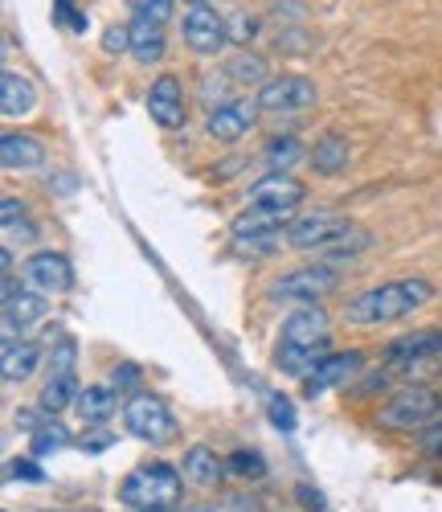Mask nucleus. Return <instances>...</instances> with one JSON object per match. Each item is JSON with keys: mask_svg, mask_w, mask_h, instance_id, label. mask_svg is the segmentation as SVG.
Masks as SVG:
<instances>
[{"mask_svg": "<svg viewBox=\"0 0 442 512\" xmlns=\"http://www.w3.org/2000/svg\"><path fill=\"white\" fill-rule=\"evenodd\" d=\"M434 300V283L430 279H389L381 287H369L361 295H352L344 304V320L357 328H385L414 316L418 308H426Z\"/></svg>", "mask_w": 442, "mask_h": 512, "instance_id": "1", "label": "nucleus"}, {"mask_svg": "<svg viewBox=\"0 0 442 512\" xmlns=\"http://www.w3.org/2000/svg\"><path fill=\"white\" fill-rule=\"evenodd\" d=\"M332 353V320L320 304H303L283 320V340H279V369L287 377H307L324 357Z\"/></svg>", "mask_w": 442, "mask_h": 512, "instance_id": "2", "label": "nucleus"}, {"mask_svg": "<svg viewBox=\"0 0 442 512\" xmlns=\"http://www.w3.org/2000/svg\"><path fill=\"white\" fill-rule=\"evenodd\" d=\"M185 496V472L164 459L140 463L119 480V504L127 512H176Z\"/></svg>", "mask_w": 442, "mask_h": 512, "instance_id": "3", "label": "nucleus"}, {"mask_svg": "<svg viewBox=\"0 0 442 512\" xmlns=\"http://www.w3.org/2000/svg\"><path fill=\"white\" fill-rule=\"evenodd\" d=\"M123 426H127L131 439H140L148 447H168V443H176V435H181V426H176V414L168 410V402L160 394H148V390L127 394Z\"/></svg>", "mask_w": 442, "mask_h": 512, "instance_id": "4", "label": "nucleus"}, {"mask_svg": "<svg viewBox=\"0 0 442 512\" xmlns=\"http://www.w3.org/2000/svg\"><path fill=\"white\" fill-rule=\"evenodd\" d=\"M438 418H442V394L434 386H402L377 410L381 431H426Z\"/></svg>", "mask_w": 442, "mask_h": 512, "instance_id": "5", "label": "nucleus"}, {"mask_svg": "<svg viewBox=\"0 0 442 512\" xmlns=\"http://www.w3.org/2000/svg\"><path fill=\"white\" fill-rule=\"evenodd\" d=\"M287 218H275V213H258V209H246L242 218H234L230 226V246L242 259H271L287 246Z\"/></svg>", "mask_w": 442, "mask_h": 512, "instance_id": "6", "label": "nucleus"}, {"mask_svg": "<svg viewBox=\"0 0 442 512\" xmlns=\"http://www.w3.org/2000/svg\"><path fill=\"white\" fill-rule=\"evenodd\" d=\"M340 287V267H328V263H312V267H299V271H287L283 279L271 283V304H320L324 295H332Z\"/></svg>", "mask_w": 442, "mask_h": 512, "instance_id": "7", "label": "nucleus"}, {"mask_svg": "<svg viewBox=\"0 0 442 512\" xmlns=\"http://www.w3.org/2000/svg\"><path fill=\"white\" fill-rule=\"evenodd\" d=\"M254 99H258L262 115H295V111L316 107L320 87L312 78H303V74H279V78L267 82V87H258Z\"/></svg>", "mask_w": 442, "mask_h": 512, "instance_id": "8", "label": "nucleus"}, {"mask_svg": "<svg viewBox=\"0 0 442 512\" xmlns=\"http://www.w3.org/2000/svg\"><path fill=\"white\" fill-rule=\"evenodd\" d=\"M303 197H307V185H303V181H295L291 173H267L262 181L250 185L246 209L275 213V218H287V222H291V213L303 205Z\"/></svg>", "mask_w": 442, "mask_h": 512, "instance_id": "9", "label": "nucleus"}, {"mask_svg": "<svg viewBox=\"0 0 442 512\" xmlns=\"http://www.w3.org/2000/svg\"><path fill=\"white\" fill-rule=\"evenodd\" d=\"M181 33H185V46L201 58H213L230 46V17H221L213 5H193L181 21Z\"/></svg>", "mask_w": 442, "mask_h": 512, "instance_id": "10", "label": "nucleus"}, {"mask_svg": "<svg viewBox=\"0 0 442 512\" xmlns=\"http://www.w3.org/2000/svg\"><path fill=\"white\" fill-rule=\"evenodd\" d=\"M148 115L160 132H181L189 123V103H185V82L176 74H160L148 91Z\"/></svg>", "mask_w": 442, "mask_h": 512, "instance_id": "11", "label": "nucleus"}, {"mask_svg": "<svg viewBox=\"0 0 442 512\" xmlns=\"http://www.w3.org/2000/svg\"><path fill=\"white\" fill-rule=\"evenodd\" d=\"M262 107L258 99H234L226 107H213L209 119H205V136L217 140V144H238L254 132V123H258Z\"/></svg>", "mask_w": 442, "mask_h": 512, "instance_id": "12", "label": "nucleus"}, {"mask_svg": "<svg viewBox=\"0 0 442 512\" xmlns=\"http://www.w3.org/2000/svg\"><path fill=\"white\" fill-rule=\"evenodd\" d=\"M365 373V353L361 349H348V353H328L312 373L303 377V394L307 398H320L328 390H340L348 386L352 377H361Z\"/></svg>", "mask_w": 442, "mask_h": 512, "instance_id": "13", "label": "nucleus"}, {"mask_svg": "<svg viewBox=\"0 0 442 512\" xmlns=\"http://www.w3.org/2000/svg\"><path fill=\"white\" fill-rule=\"evenodd\" d=\"M46 316V295L37 287H21L13 279V271H5V340H17V332H25L29 324H37Z\"/></svg>", "mask_w": 442, "mask_h": 512, "instance_id": "14", "label": "nucleus"}, {"mask_svg": "<svg viewBox=\"0 0 442 512\" xmlns=\"http://www.w3.org/2000/svg\"><path fill=\"white\" fill-rule=\"evenodd\" d=\"M344 230H348V222L340 218L336 209H316V213H303V218H291L287 246H295V250H324Z\"/></svg>", "mask_w": 442, "mask_h": 512, "instance_id": "15", "label": "nucleus"}, {"mask_svg": "<svg viewBox=\"0 0 442 512\" xmlns=\"http://www.w3.org/2000/svg\"><path fill=\"white\" fill-rule=\"evenodd\" d=\"M25 279L41 295H62L74 287V267L62 250H33L29 263H25Z\"/></svg>", "mask_w": 442, "mask_h": 512, "instance_id": "16", "label": "nucleus"}, {"mask_svg": "<svg viewBox=\"0 0 442 512\" xmlns=\"http://www.w3.org/2000/svg\"><path fill=\"white\" fill-rule=\"evenodd\" d=\"M426 357H442V328H418L389 340L381 349L385 365H410V361H426Z\"/></svg>", "mask_w": 442, "mask_h": 512, "instance_id": "17", "label": "nucleus"}, {"mask_svg": "<svg viewBox=\"0 0 442 512\" xmlns=\"http://www.w3.org/2000/svg\"><path fill=\"white\" fill-rule=\"evenodd\" d=\"M0 164L9 173H33V168L46 164V144L29 132H5L0 136Z\"/></svg>", "mask_w": 442, "mask_h": 512, "instance_id": "18", "label": "nucleus"}, {"mask_svg": "<svg viewBox=\"0 0 442 512\" xmlns=\"http://www.w3.org/2000/svg\"><path fill=\"white\" fill-rule=\"evenodd\" d=\"M168 50V33L164 25L148 21V17H131V58L140 66H156Z\"/></svg>", "mask_w": 442, "mask_h": 512, "instance_id": "19", "label": "nucleus"}, {"mask_svg": "<svg viewBox=\"0 0 442 512\" xmlns=\"http://www.w3.org/2000/svg\"><path fill=\"white\" fill-rule=\"evenodd\" d=\"M37 369H41V345H33V340H5V361H0V373H5L9 386H25Z\"/></svg>", "mask_w": 442, "mask_h": 512, "instance_id": "20", "label": "nucleus"}, {"mask_svg": "<svg viewBox=\"0 0 442 512\" xmlns=\"http://www.w3.org/2000/svg\"><path fill=\"white\" fill-rule=\"evenodd\" d=\"M312 168H316V177H340L344 168L352 164V148L340 132H324L316 144H312Z\"/></svg>", "mask_w": 442, "mask_h": 512, "instance_id": "21", "label": "nucleus"}, {"mask_svg": "<svg viewBox=\"0 0 442 512\" xmlns=\"http://www.w3.org/2000/svg\"><path fill=\"white\" fill-rule=\"evenodd\" d=\"M181 472L193 488H213L221 480V472H226V463H221V455L209 447V443H193L185 451V463H181Z\"/></svg>", "mask_w": 442, "mask_h": 512, "instance_id": "22", "label": "nucleus"}, {"mask_svg": "<svg viewBox=\"0 0 442 512\" xmlns=\"http://www.w3.org/2000/svg\"><path fill=\"white\" fill-rule=\"evenodd\" d=\"M37 107V87L29 78H21L17 70H5L0 74V111H5V119H21Z\"/></svg>", "mask_w": 442, "mask_h": 512, "instance_id": "23", "label": "nucleus"}, {"mask_svg": "<svg viewBox=\"0 0 442 512\" xmlns=\"http://www.w3.org/2000/svg\"><path fill=\"white\" fill-rule=\"evenodd\" d=\"M0 226H5L9 242H21V246L37 242V222L29 218V205L21 197H13V193L0 197Z\"/></svg>", "mask_w": 442, "mask_h": 512, "instance_id": "24", "label": "nucleus"}, {"mask_svg": "<svg viewBox=\"0 0 442 512\" xmlns=\"http://www.w3.org/2000/svg\"><path fill=\"white\" fill-rule=\"evenodd\" d=\"M373 246V238L361 230V226H348L344 234H336L324 250H316L320 254V263H328V267H344V263H352L357 254H365Z\"/></svg>", "mask_w": 442, "mask_h": 512, "instance_id": "25", "label": "nucleus"}, {"mask_svg": "<svg viewBox=\"0 0 442 512\" xmlns=\"http://www.w3.org/2000/svg\"><path fill=\"white\" fill-rule=\"evenodd\" d=\"M78 377L74 373H50V381L41 386V398H37V406L46 410L50 418H58L62 410H70L74 402H78Z\"/></svg>", "mask_w": 442, "mask_h": 512, "instance_id": "26", "label": "nucleus"}, {"mask_svg": "<svg viewBox=\"0 0 442 512\" xmlns=\"http://www.w3.org/2000/svg\"><path fill=\"white\" fill-rule=\"evenodd\" d=\"M74 410H78V418H82L86 426H99V422H107V418L119 410V398H115L111 386H86V390H78Z\"/></svg>", "mask_w": 442, "mask_h": 512, "instance_id": "27", "label": "nucleus"}, {"mask_svg": "<svg viewBox=\"0 0 442 512\" xmlns=\"http://www.w3.org/2000/svg\"><path fill=\"white\" fill-rule=\"evenodd\" d=\"M230 74V82L234 87H267L271 82V70H267V58H258V54H234L226 66H221Z\"/></svg>", "mask_w": 442, "mask_h": 512, "instance_id": "28", "label": "nucleus"}, {"mask_svg": "<svg viewBox=\"0 0 442 512\" xmlns=\"http://www.w3.org/2000/svg\"><path fill=\"white\" fill-rule=\"evenodd\" d=\"M307 156H312V148H303L295 136H275L267 144V152H262V164H267L271 173H291V168L303 164Z\"/></svg>", "mask_w": 442, "mask_h": 512, "instance_id": "29", "label": "nucleus"}, {"mask_svg": "<svg viewBox=\"0 0 442 512\" xmlns=\"http://www.w3.org/2000/svg\"><path fill=\"white\" fill-rule=\"evenodd\" d=\"M70 447V431L58 422V418H46L37 426V431L29 435V455H37V459H46V455H54V451H66Z\"/></svg>", "mask_w": 442, "mask_h": 512, "instance_id": "30", "label": "nucleus"}, {"mask_svg": "<svg viewBox=\"0 0 442 512\" xmlns=\"http://www.w3.org/2000/svg\"><path fill=\"white\" fill-rule=\"evenodd\" d=\"M230 87H234V82H230L226 70H221V78H217V74H205V82H201V103H205L209 111L234 103V99H230Z\"/></svg>", "mask_w": 442, "mask_h": 512, "instance_id": "31", "label": "nucleus"}, {"mask_svg": "<svg viewBox=\"0 0 442 512\" xmlns=\"http://www.w3.org/2000/svg\"><path fill=\"white\" fill-rule=\"evenodd\" d=\"M127 9L136 17H148L156 25H168L172 13H176V0H127Z\"/></svg>", "mask_w": 442, "mask_h": 512, "instance_id": "32", "label": "nucleus"}, {"mask_svg": "<svg viewBox=\"0 0 442 512\" xmlns=\"http://www.w3.org/2000/svg\"><path fill=\"white\" fill-rule=\"evenodd\" d=\"M267 414H271V422H275V431H283V435H291L295 431V406H291V398L287 394H271L267 398Z\"/></svg>", "mask_w": 442, "mask_h": 512, "instance_id": "33", "label": "nucleus"}, {"mask_svg": "<svg viewBox=\"0 0 442 512\" xmlns=\"http://www.w3.org/2000/svg\"><path fill=\"white\" fill-rule=\"evenodd\" d=\"M226 472H234V476H250V480H258L262 472H267V463H262V455H258V451H234V455L226 459Z\"/></svg>", "mask_w": 442, "mask_h": 512, "instance_id": "34", "label": "nucleus"}, {"mask_svg": "<svg viewBox=\"0 0 442 512\" xmlns=\"http://www.w3.org/2000/svg\"><path fill=\"white\" fill-rule=\"evenodd\" d=\"M99 46H103V54H111V58L131 54V25H107Z\"/></svg>", "mask_w": 442, "mask_h": 512, "instance_id": "35", "label": "nucleus"}, {"mask_svg": "<svg viewBox=\"0 0 442 512\" xmlns=\"http://www.w3.org/2000/svg\"><path fill=\"white\" fill-rule=\"evenodd\" d=\"M74 357H78V345L62 332L58 349H54V357H50V373H74Z\"/></svg>", "mask_w": 442, "mask_h": 512, "instance_id": "36", "label": "nucleus"}, {"mask_svg": "<svg viewBox=\"0 0 442 512\" xmlns=\"http://www.w3.org/2000/svg\"><path fill=\"white\" fill-rule=\"evenodd\" d=\"M254 37H258V17L234 13V17H230V41H238V46H250Z\"/></svg>", "mask_w": 442, "mask_h": 512, "instance_id": "37", "label": "nucleus"}, {"mask_svg": "<svg viewBox=\"0 0 442 512\" xmlns=\"http://www.w3.org/2000/svg\"><path fill=\"white\" fill-rule=\"evenodd\" d=\"M54 21L66 25V29H74V33H86V13L74 9V0H58V5H54Z\"/></svg>", "mask_w": 442, "mask_h": 512, "instance_id": "38", "label": "nucleus"}, {"mask_svg": "<svg viewBox=\"0 0 442 512\" xmlns=\"http://www.w3.org/2000/svg\"><path fill=\"white\" fill-rule=\"evenodd\" d=\"M33 459H37V455H29V459H13V463H9V480H25V484H41V480H46V472H41Z\"/></svg>", "mask_w": 442, "mask_h": 512, "instance_id": "39", "label": "nucleus"}, {"mask_svg": "<svg viewBox=\"0 0 442 512\" xmlns=\"http://www.w3.org/2000/svg\"><path fill=\"white\" fill-rule=\"evenodd\" d=\"M115 386L127 390V394H136V386H140V369H136V365H119V369H115Z\"/></svg>", "mask_w": 442, "mask_h": 512, "instance_id": "40", "label": "nucleus"}, {"mask_svg": "<svg viewBox=\"0 0 442 512\" xmlns=\"http://www.w3.org/2000/svg\"><path fill=\"white\" fill-rule=\"evenodd\" d=\"M422 447H426L430 455H438V459H442V418H438L434 426H426V431H422Z\"/></svg>", "mask_w": 442, "mask_h": 512, "instance_id": "41", "label": "nucleus"}, {"mask_svg": "<svg viewBox=\"0 0 442 512\" xmlns=\"http://www.w3.org/2000/svg\"><path fill=\"white\" fill-rule=\"evenodd\" d=\"M299 496H303V504H307V512H320V496H316V488H299Z\"/></svg>", "mask_w": 442, "mask_h": 512, "instance_id": "42", "label": "nucleus"}, {"mask_svg": "<svg viewBox=\"0 0 442 512\" xmlns=\"http://www.w3.org/2000/svg\"><path fill=\"white\" fill-rule=\"evenodd\" d=\"M185 512H217L213 504H197V508H185Z\"/></svg>", "mask_w": 442, "mask_h": 512, "instance_id": "43", "label": "nucleus"}, {"mask_svg": "<svg viewBox=\"0 0 442 512\" xmlns=\"http://www.w3.org/2000/svg\"><path fill=\"white\" fill-rule=\"evenodd\" d=\"M193 5H213V0H193Z\"/></svg>", "mask_w": 442, "mask_h": 512, "instance_id": "44", "label": "nucleus"}, {"mask_svg": "<svg viewBox=\"0 0 442 512\" xmlns=\"http://www.w3.org/2000/svg\"><path fill=\"white\" fill-rule=\"evenodd\" d=\"M46 512H70V508H46Z\"/></svg>", "mask_w": 442, "mask_h": 512, "instance_id": "45", "label": "nucleus"}]
</instances>
